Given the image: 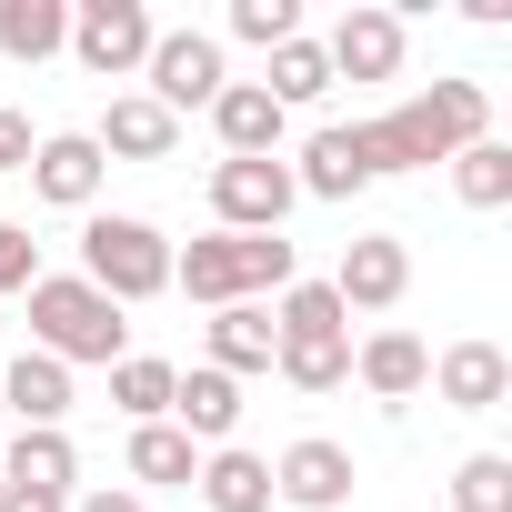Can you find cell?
Returning a JSON list of instances; mask_svg holds the SVG:
<instances>
[{"mask_svg":"<svg viewBox=\"0 0 512 512\" xmlns=\"http://www.w3.org/2000/svg\"><path fill=\"white\" fill-rule=\"evenodd\" d=\"M121 342H131L121 302H101L81 272H41L31 282V352H51L71 372V362H121Z\"/></svg>","mask_w":512,"mask_h":512,"instance_id":"cell-1","label":"cell"},{"mask_svg":"<svg viewBox=\"0 0 512 512\" xmlns=\"http://www.w3.org/2000/svg\"><path fill=\"white\" fill-rule=\"evenodd\" d=\"M81 282L131 312V302L171 292V241H161L151 221H131V211H91V231H81Z\"/></svg>","mask_w":512,"mask_h":512,"instance_id":"cell-2","label":"cell"},{"mask_svg":"<svg viewBox=\"0 0 512 512\" xmlns=\"http://www.w3.org/2000/svg\"><path fill=\"white\" fill-rule=\"evenodd\" d=\"M151 41H161V21L141 0H71V61L91 81H131L151 61Z\"/></svg>","mask_w":512,"mask_h":512,"instance_id":"cell-3","label":"cell"},{"mask_svg":"<svg viewBox=\"0 0 512 512\" xmlns=\"http://www.w3.org/2000/svg\"><path fill=\"white\" fill-rule=\"evenodd\" d=\"M292 161H211V221L221 231H282L292 221Z\"/></svg>","mask_w":512,"mask_h":512,"instance_id":"cell-4","label":"cell"},{"mask_svg":"<svg viewBox=\"0 0 512 512\" xmlns=\"http://www.w3.org/2000/svg\"><path fill=\"white\" fill-rule=\"evenodd\" d=\"M141 71H151V101H161L171 121H181V111H211V101H221V81H231L211 31H161Z\"/></svg>","mask_w":512,"mask_h":512,"instance_id":"cell-5","label":"cell"},{"mask_svg":"<svg viewBox=\"0 0 512 512\" xmlns=\"http://www.w3.org/2000/svg\"><path fill=\"white\" fill-rule=\"evenodd\" d=\"M402 292H412V251H402L392 231L342 241V272H332V302H342V312H392Z\"/></svg>","mask_w":512,"mask_h":512,"instance_id":"cell-6","label":"cell"},{"mask_svg":"<svg viewBox=\"0 0 512 512\" xmlns=\"http://www.w3.org/2000/svg\"><path fill=\"white\" fill-rule=\"evenodd\" d=\"M322 61H332V81H392L402 71V11L352 0V11L332 21V41H322Z\"/></svg>","mask_w":512,"mask_h":512,"instance_id":"cell-7","label":"cell"},{"mask_svg":"<svg viewBox=\"0 0 512 512\" xmlns=\"http://www.w3.org/2000/svg\"><path fill=\"white\" fill-rule=\"evenodd\" d=\"M272 502H292V512H342V502H352V452L322 442V432H302V442L272 462Z\"/></svg>","mask_w":512,"mask_h":512,"instance_id":"cell-8","label":"cell"},{"mask_svg":"<svg viewBox=\"0 0 512 512\" xmlns=\"http://www.w3.org/2000/svg\"><path fill=\"white\" fill-rule=\"evenodd\" d=\"M171 432L191 442V452H221L231 432H241V382L231 372H171Z\"/></svg>","mask_w":512,"mask_h":512,"instance_id":"cell-9","label":"cell"},{"mask_svg":"<svg viewBox=\"0 0 512 512\" xmlns=\"http://www.w3.org/2000/svg\"><path fill=\"white\" fill-rule=\"evenodd\" d=\"M282 101L262 91V81H221V101H211V131H221V161H282Z\"/></svg>","mask_w":512,"mask_h":512,"instance_id":"cell-10","label":"cell"},{"mask_svg":"<svg viewBox=\"0 0 512 512\" xmlns=\"http://www.w3.org/2000/svg\"><path fill=\"white\" fill-rule=\"evenodd\" d=\"M101 171H111V161H101L91 131H51V141L31 151V191H41L51 211H91V201H101Z\"/></svg>","mask_w":512,"mask_h":512,"instance_id":"cell-11","label":"cell"},{"mask_svg":"<svg viewBox=\"0 0 512 512\" xmlns=\"http://www.w3.org/2000/svg\"><path fill=\"white\" fill-rule=\"evenodd\" d=\"M171 292H191V302H211V312L251 302V272H241V231H201L191 251H171Z\"/></svg>","mask_w":512,"mask_h":512,"instance_id":"cell-12","label":"cell"},{"mask_svg":"<svg viewBox=\"0 0 512 512\" xmlns=\"http://www.w3.org/2000/svg\"><path fill=\"white\" fill-rule=\"evenodd\" d=\"M432 392H442L452 412H502V392H512V352H502V342H452V352L432 362Z\"/></svg>","mask_w":512,"mask_h":512,"instance_id":"cell-13","label":"cell"},{"mask_svg":"<svg viewBox=\"0 0 512 512\" xmlns=\"http://www.w3.org/2000/svg\"><path fill=\"white\" fill-rule=\"evenodd\" d=\"M101 161H171V141H181V121L151 101V91H121L111 111H101Z\"/></svg>","mask_w":512,"mask_h":512,"instance_id":"cell-14","label":"cell"},{"mask_svg":"<svg viewBox=\"0 0 512 512\" xmlns=\"http://www.w3.org/2000/svg\"><path fill=\"white\" fill-rule=\"evenodd\" d=\"M0 412H21V432H61L71 422V372L51 352H21L11 372H0Z\"/></svg>","mask_w":512,"mask_h":512,"instance_id":"cell-15","label":"cell"},{"mask_svg":"<svg viewBox=\"0 0 512 512\" xmlns=\"http://www.w3.org/2000/svg\"><path fill=\"white\" fill-rule=\"evenodd\" d=\"M352 382H362L372 402H412V392L432 382V352H422L412 332H392V322H382V332H372V342L352 352Z\"/></svg>","mask_w":512,"mask_h":512,"instance_id":"cell-16","label":"cell"},{"mask_svg":"<svg viewBox=\"0 0 512 512\" xmlns=\"http://www.w3.org/2000/svg\"><path fill=\"white\" fill-rule=\"evenodd\" d=\"M0 482H11V492H51V502H71V492H81V452H71V432H21L11 452H0Z\"/></svg>","mask_w":512,"mask_h":512,"instance_id":"cell-17","label":"cell"},{"mask_svg":"<svg viewBox=\"0 0 512 512\" xmlns=\"http://www.w3.org/2000/svg\"><path fill=\"white\" fill-rule=\"evenodd\" d=\"M201 502L211 512H272V462L262 452H241V442H221V452H201Z\"/></svg>","mask_w":512,"mask_h":512,"instance_id":"cell-18","label":"cell"},{"mask_svg":"<svg viewBox=\"0 0 512 512\" xmlns=\"http://www.w3.org/2000/svg\"><path fill=\"white\" fill-rule=\"evenodd\" d=\"M292 191H312V201H352V191H372V161H362V141H352V131H312V141H302V171H292Z\"/></svg>","mask_w":512,"mask_h":512,"instance_id":"cell-19","label":"cell"},{"mask_svg":"<svg viewBox=\"0 0 512 512\" xmlns=\"http://www.w3.org/2000/svg\"><path fill=\"white\" fill-rule=\"evenodd\" d=\"M282 342H352V312L332 302V282H292L282 302H272V352Z\"/></svg>","mask_w":512,"mask_h":512,"instance_id":"cell-20","label":"cell"},{"mask_svg":"<svg viewBox=\"0 0 512 512\" xmlns=\"http://www.w3.org/2000/svg\"><path fill=\"white\" fill-rule=\"evenodd\" d=\"M211 372H272V312L262 302H231V312H211Z\"/></svg>","mask_w":512,"mask_h":512,"instance_id":"cell-21","label":"cell"},{"mask_svg":"<svg viewBox=\"0 0 512 512\" xmlns=\"http://www.w3.org/2000/svg\"><path fill=\"white\" fill-rule=\"evenodd\" d=\"M0 51H11V61L71 51V0H0Z\"/></svg>","mask_w":512,"mask_h":512,"instance_id":"cell-22","label":"cell"},{"mask_svg":"<svg viewBox=\"0 0 512 512\" xmlns=\"http://www.w3.org/2000/svg\"><path fill=\"white\" fill-rule=\"evenodd\" d=\"M111 402H121V422H171V362L121 352L111 362Z\"/></svg>","mask_w":512,"mask_h":512,"instance_id":"cell-23","label":"cell"},{"mask_svg":"<svg viewBox=\"0 0 512 512\" xmlns=\"http://www.w3.org/2000/svg\"><path fill=\"white\" fill-rule=\"evenodd\" d=\"M282 111H302V101H322L332 91V61H322V41H282L272 51V81H262Z\"/></svg>","mask_w":512,"mask_h":512,"instance_id":"cell-24","label":"cell"},{"mask_svg":"<svg viewBox=\"0 0 512 512\" xmlns=\"http://www.w3.org/2000/svg\"><path fill=\"white\" fill-rule=\"evenodd\" d=\"M452 191H462L472 211H502V201H512V151H502V141H472V151H452Z\"/></svg>","mask_w":512,"mask_h":512,"instance_id":"cell-25","label":"cell"},{"mask_svg":"<svg viewBox=\"0 0 512 512\" xmlns=\"http://www.w3.org/2000/svg\"><path fill=\"white\" fill-rule=\"evenodd\" d=\"M272 372H282L292 392H342V382H352V342H282Z\"/></svg>","mask_w":512,"mask_h":512,"instance_id":"cell-26","label":"cell"},{"mask_svg":"<svg viewBox=\"0 0 512 512\" xmlns=\"http://www.w3.org/2000/svg\"><path fill=\"white\" fill-rule=\"evenodd\" d=\"M201 452L171 432V422H131V482H191Z\"/></svg>","mask_w":512,"mask_h":512,"instance_id":"cell-27","label":"cell"},{"mask_svg":"<svg viewBox=\"0 0 512 512\" xmlns=\"http://www.w3.org/2000/svg\"><path fill=\"white\" fill-rule=\"evenodd\" d=\"M231 41H251V51L302 41V0H231Z\"/></svg>","mask_w":512,"mask_h":512,"instance_id":"cell-28","label":"cell"},{"mask_svg":"<svg viewBox=\"0 0 512 512\" xmlns=\"http://www.w3.org/2000/svg\"><path fill=\"white\" fill-rule=\"evenodd\" d=\"M452 512H512V462L502 452H472L452 472Z\"/></svg>","mask_w":512,"mask_h":512,"instance_id":"cell-29","label":"cell"},{"mask_svg":"<svg viewBox=\"0 0 512 512\" xmlns=\"http://www.w3.org/2000/svg\"><path fill=\"white\" fill-rule=\"evenodd\" d=\"M241 272H251V292H292V241L282 231H241Z\"/></svg>","mask_w":512,"mask_h":512,"instance_id":"cell-30","label":"cell"},{"mask_svg":"<svg viewBox=\"0 0 512 512\" xmlns=\"http://www.w3.org/2000/svg\"><path fill=\"white\" fill-rule=\"evenodd\" d=\"M31 282H41V241L21 221H0V292H31Z\"/></svg>","mask_w":512,"mask_h":512,"instance_id":"cell-31","label":"cell"},{"mask_svg":"<svg viewBox=\"0 0 512 512\" xmlns=\"http://www.w3.org/2000/svg\"><path fill=\"white\" fill-rule=\"evenodd\" d=\"M31 151H41L31 121H21V111H0V171H31Z\"/></svg>","mask_w":512,"mask_h":512,"instance_id":"cell-32","label":"cell"},{"mask_svg":"<svg viewBox=\"0 0 512 512\" xmlns=\"http://www.w3.org/2000/svg\"><path fill=\"white\" fill-rule=\"evenodd\" d=\"M71 512H151L131 482H101V492H71Z\"/></svg>","mask_w":512,"mask_h":512,"instance_id":"cell-33","label":"cell"},{"mask_svg":"<svg viewBox=\"0 0 512 512\" xmlns=\"http://www.w3.org/2000/svg\"><path fill=\"white\" fill-rule=\"evenodd\" d=\"M0 512H71V502H51V492H11V482H0Z\"/></svg>","mask_w":512,"mask_h":512,"instance_id":"cell-34","label":"cell"}]
</instances>
